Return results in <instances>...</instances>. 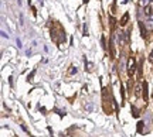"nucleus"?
Masks as SVG:
<instances>
[{
    "mask_svg": "<svg viewBox=\"0 0 153 137\" xmlns=\"http://www.w3.org/2000/svg\"><path fill=\"white\" fill-rule=\"evenodd\" d=\"M51 38L55 42L65 41V30L63 28V26L58 21H53V26H51Z\"/></svg>",
    "mask_w": 153,
    "mask_h": 137,
    "instance_id": "f257e3e1",
    "label": "nucleus"
},
{
    "mask_svg": "<svg viewBox=\"0 0 153 137\" xmlns=\"http://www.w3.org/2000/svg\"><path fill=\"white\" fill-rule=\"evenodd\" d=\"M126 68H128L129 76L132 78V75L135 73V71H136V68H138V65H136V60H135L133 57H130V58L128 60V65H126Z\"/></svg>",
    "mask_w": 153,
    "mask_h": 137,
    "instance_id": "f03ea898",
    "label": "nucleus"
},
{
    "mask_svg": "<svg viewBox=\"0 0 153 137\" xmlns=\"http://www.w3.org/2000/svg\"><path fill=\"white\" fill-rule=\"evenodd\" d=\"M143 13H145V16L148 17V16H152L153 14V1L152 3H149L148 6H145L143 7Z\"/></svg>",
    "mask_w": 153,
    "mask_h": 137,
    "instance_id": "7ed1b4c3",
    "label": "nucleus"
},
{
    "mask_svg": "<svg viewBox=\"0 0 153 137\" xmlns=\"http://www.w3.org/2000/svg\"><path fill=\"white\" fill-rule=\"evenodd\" d=\"M145 24H146V27H148L149 30H153V14H152V16H148V17H146Z\"/></svg>",
    "mask_w": 153,
    "mask_h": 137,
    "instance_id": "20e7f679",
    "label": "nucleus"
},
{
    "mask_svg": "<svg viewBox=\"0 0 153 137\" xmlns=\"http://www.w3.org/2000/svg\"><path fill=\"white\" fill-rule=\"evenodd\" d=\"M125 34L126 33H123V31H118V42H119V45L125 44Z\"/></svg>",
    "mask_w": 153,
    "mask_h": 137,
    "instance_id": "39448f33",
    "label": "nucleus"
},
{
    "mask_svg": "<svg viewBox=\"0 0 153 137\" xmlns=\"http://www.w3.org/2000/svg\"><path fill=\"white\" fill-rule=\"evenodd\" d=\"M139 27H140V35L143 37V38H148V33H146V27L143 26V23L139 20Z\"/></svg>",
    "mask_w": 153,
    "mask_h": 137,
    "instance_id": "423d86ee",
    "label": "nucleus"
},
{
    "mask_svg": "<svg viewBox=\"0 0 153 137\" xmlns=\"http://www.w3.org/2000/svg\"><path fill=\"white\" fill-rule=\"evenodd\" d=\"M128 20H129V13H125L123 16H122V19H120V26H126L128 24Z\"/></svg>",
    "mask_w": 153,
    "mask_h": 137,
    "instance_id": "0eeeda50",
    "label": "nucleus"
},
{
    "mask_svg": "<svg viewBox=\"0 0 153 137\" xmlns=\"http://www.w3.org/2000/svg\"><path fill=\"white\" fill-rule=\"evenodd\" d=\"M143 101H148V82H143Z\"/></svg>",
    "mask_w": 153,
    "mask_h": 137,
    "instance_id": "6e6552de",
    "label": "nucleus"
},
{
    "mask_svg": "<svg viewBox=\"0 0 153 137\" xmlns=\"http://www.w3.org/2000/svg\"><path fill=\"white\" fill-rule=\"evenodd\" d=\"M142 89H143V86H140V85H136V88H135V95H136V96H140V93H142Z\"/></svg>",
    "mask_w": 153,
    "mask_h": 137,
    "instance_id": "1a4fd4ad",
    "label": "nucleus"
},
{
    "mask_svg": "<svg viewBox=\"0 0 153 137\" xmlns=\"http://www.w3.org/2000/svg\"><path fill=\"white\" fill-rule=\"evenodd\" d=\"M132 114L133 117H139V109L136 106H132Z\"/></svg>",
    "mask_w": 153,
    "mask_h": 137,
    "instance_id": "9d476101",
    "label": "nucleus"
},
{
    "mask_svg": "<svg viewBox=\"0 0 153 137\" xmlns=\"http://www.w3.org/2000/svg\"><path fill=\"white\" fill-rule=\"evenodd\" d=\"M76 72H78V69H76L75 67H71V68H70V73H71V75H74Z\"/></svg>",
    "mask_w": 153,
    "mask_h": 137,
    "instance_id": "9b49d317",
    "label": "nucleus"
},
{
    "mask_svg": "<svg viewBox=\"0 0 153 137\" xmlns=\"http://www.w3.org/2000/svg\"><path fill=\"white\" fill-rule=\"evenodd\" d=\"M101 42H102V48H105V50H106V44H105V37H104V35L101 37Z\"/></svg>",
    "mask_w": 153,
    "mask_h": 137,
    "instance_id": "f8f14e48",
    "label": "nucleus"
},
{
    "mask_svg": "<svg viewBox=\"0 0 153 137\" xmlns=\"http://www.w3.org/2000/svg\"><path fill=\"white\" fill-rule=\"evenodd\" d=\"M16 44H17V47H19V48H23V44H21L20 38H17V40H16Z\"/></svg>",
    "mask_w": 153,
    "mask_h": 137,
    "instance_id": "ddd939ff",
    "label": "nucleus"
},
{
    "mask_svg": "<svg viewBox=\"0 0 153 137\" xmlns=\"http://www.w3.org/2000/svg\"><path fill=\"white\" fill-rule=\"evenodd\" d=\"M109 21H111V27H112V31H114V27H115V19H114V17H111V19H109Z\"/></svg>",
    "mask_w": 153,
    "mask_h": 137,
    "instance_id": "4468645a",
    "label": "nucleus"
},
{
    "mask_svg": "<svg viewBox=\"0 0 153 137\" xmlns=\"http://www.w3.org/2000/svg\"><path fill=\"white\" fill-rule=\"evenodd\" d=\"M142 126H143V122H140V123L138 124V132H139V133L142 132Z\"/></svg>",
    "mask_w": 153,
    "mask_h": 137,
    "instance_id": "2eb2a0df",
    "label": "nucleus"
},
{
    "mask_svg": "<svg viewBox=\"0 0 153 137\" xmlns=\"http://www.w3.org/2000/svg\"><path fill=\"white\" fill-rule=\"evenodd\" d=\"M20 24H21V26L24 24V17H23V14H20Z\"/></svg>",
    "mask_w": 153,
    "mask_h": 137,
    "instance_id": "dca6fc26",
    "label": "nucleus"
},
{
    "mask_svg": "<svg viewBox=\"0 0 153 137\" xmlns=\"http://www.w3.org/2000/svg\"><path fill=\"white\" fill-rule=\"evenodd\" d=\"M1 37H3V38H9V34H6V31L1 30Z\"/></svg>",
    "mask_w": 153,
    "mask_h": 137,
    "instance_id": "f3484780",
    "label": "nucleus"
},
{
    "mask_svg": "<svg viewBox=\"0 0 153 137\" xmlns=\"http://www.w3.org/2000/svg\"><path fill=\"white\" fill-rule=\"evenodd\" d=\"M85 69H88V71L91 72V71H92V64H91V62H88V68H85Z\"/></svg>",
    "mask_w": 153,
    "mask_h": 137,
    "instance_id": "a211bd4d",
    "label": "nucleus"
},
{
    "mask_svg": "<svg viewBox=\"0 0 153 137\" xmlns=\"http://www.w3.org/2000/svg\"><path fill=\"white\" fill-rule=\"evenodd\" d=\"M86 31H88V28H86V24H84V35H86V34H88Z\"/></svg>",
    "mask_w": 153,
    "mask_h": 137,
    "instance_id": "6ab92c4d",
    "label": "nucleus"
},
{
    "mask_svg": "<svg viewBox=\"0 0 153 137\" xmlns=\"http://www.w3.org/2000/svg\"><path fill=\"white\" fill-rule=\"evenodd\" d=\"M92 107H94V106H92V105H88V107H86V109H88V110H89V112H91V110H92Z\"/></svg>",
    "mask_w": 153,
    "mask_h": 137,
    "instance_id": "aec40b11",
    "label": "nucleus"
},
{
    "mask_svg": "<svg viewBox=\"0 0 153 137\" xmlns=\"http://www.w3.org/2000/svg\"><path fill=\"white\" fill-rule=\"evenodd\" d=\"M150 61H152V62H153V51H152V52H150Z\"/></svg>",
    "mask_w": 153,
    "mask_h": 137,
    "instance_id": "412c9836",
    "label": "nucleus"
},
{
    "mask_svg": "<svg viewBox=\"0 0 153 137\" xmlns=\"http://www.w3.org/2000/svg\"><path fill=\"white\" fill-rule=\"evenodd\" d=\"M152 98H153V92H152Z\"/></svg>",
    "mask_w": 153,
    "mask_h": 137,
    "instance_id": "4be33fe9",
    "label": "nucleus"
}]
</instances>
